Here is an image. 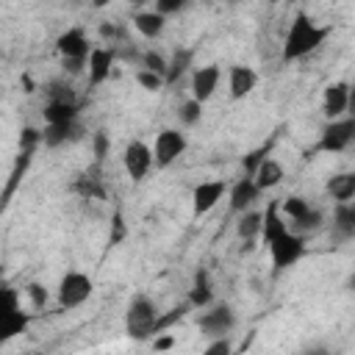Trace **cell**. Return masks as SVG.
Listing matches in <instances>:
<instances>
[{
    "label": "cell",
    "instance_id": "1",
    "mask_svg": "<svg viewBox=\"0 0 355 355\" xmlns=\"http://www.w3.org/2000/svg\"><path fill=\"white\" fill-rule=\"evenodd\" d=\"M261 239L269 244V255H272V269L275 272H283V269L294 266L305 255V239L286 225V216L280 211V202H272L266 208Z\"/></svg>",
    "mask_w": 355,
    "mask_h": 355
},
{
    "label": "cell",
    "instance_id": "2",
    "mask_svg": "<svg viewBox=\"0 0 355 355\" xmlns=\"http://www.w3.org/2000/svg\"><path fill=\"white\" fill-rule=\"evenodd\" d=\"M327 33H330V28L316 25L305 11H300L288 25V33L283 42V61H297V58H305L308 53L319 50V44H324Z\"/></svg>",
    "mask_w": 355,
    "mask_h": 355
},
{
    "label": "cell",
    "instance_id": "3",
    "mask_svg": "<svg viewBox=\"0 0 355 355\" xmlns=\"http://www.w3.org/2000/svg\"><path fill=\"white\" fill-rule=\"evenodd\" d=\"M155 322H158V311H155L153 300L133 297L125 311V333L136 341H147L150 336H155Z\"/></svg>",
    "mask_w": 355,
    "mask_h": 355
},
{
    "label": "cell",
    "instance_id": "4",
    "mask_svg": "<svg viewBox=\"0 0 355 355\" xmlns=\"http://www.w3.org/2000/svg\"><path fill=\"white\" fill-rule=\"evenodd\" d=\"M352 141H355V119L352 116H338V119H330L322 128L319 141H316L313 150H319V153H344Z\"/></svg>",
    "mask_w": 355,
    "mask_h": 355
},
{
    "label": "cell",
    "instance_id": "5",
    "mask_svg": "<svg viewBox=\"0 0 355 355\" xmlns=\"http://www.w3.org/2000/svg\"><path fill=\"white\" fill-rule=\"evenodd\" d=\"M92 291H94V283H92V277L89 275H83V272H67L61 280H58V305L61 308H78V305H83L89 297H92Z\"/></svg>",
    "mask_w": 355,
    "mask_h": 355
},
{
    "label": "cell",
    "instance_id": "6",
    "mask_svg": "<svg viewBox=\"0 0 355 355\" xmlns=\"http://www.w3.org/2000/svg\"><path fill=\"white\" fill-rule=\"evenodd\" d=\"M186 153V136L175 128H164L158 136H155V144H153V155H155V166L166 169L169 164H175L180 155Z\"/></svg>",
    "mask_w": 355,
    "mask_h": 355
},
{
    "label": "cell",
    "instance_id": "7",
    "mask_svg": "<svg viewBox=\"0 0 355 355\" xmlns=\"http://www.w3.org/2000/svg\"><path fill=\"white\" fill-rule=\"evenodd\" d=\"M122 164H125V172L130 180H144V175L150 172V166L155 164V155H153V147H147L144 141H130L122 153Z\"/></svg>",
    "mask_w": 355,
    "mask_h": 355
},
{
    "label": "cell",
    "instance_id": "8",
    "mask_svg": "<svg viewBox=\"0 0 355 355\" xmlns=\"http://www.w3.org/2000/svg\"><path fill=\"white\" fill-rule=\"evenodd\" d=\"M227 189L230 186L225 180H202V183H197L194 191H191V211H194V216L208 214L227 194Z\"/></svg>",
    "mask_w": 355,
    "mask_h": 355
},
{
    "label": "cell",
    "instance_id": "9",
    "mask_svg": "<svg viewBox=\"0 0 355 355\" xmlns=\"http://www.w3.org/2000/svg\"><path fill=\"white\" fill-rule=\"evenodd\" d=\"M233 324H236V313H233V308L230 305H214L211 311H205L202 316H200V330L205 333V336H227L230 330H233Z\"/></svg>",
    "mask_w": 355,
    "mask_h": 355
},
{
    "label": "cell",
    "instance_id": "10",
    "mask_svg": "<svg viewBox=\"0 0 355 355\" xmlns=\"http://www.w3.org/2000/svg\"><path fill=\"white\" fill-rule=\"evenodd\" d=\"M219 67L216 64H208V67H197L194 75H191V97L200 100V103H208L219 86Z\"/></svg>",
    "mask_w": 355,
    "mask_h": 355
},
{
    "label": "cell",
    "instance_id": "11",
    "mask_svg": "<svg viewBox=\"0 0 355 355\" xmlns=\"http://www.w3.org/2000/svg\"><path fill=\"white\" fill-rule=\"evenodd\" d=\"M227 194H230V211H233V214H244V211L258 200L261 189H258V183H255L252 175H244V178H239V180L227 189Z\"/></svg>",
    "mask_w": 355,
    "mask_h": 355
},
{
    "label": "cell",
    "instance_id": "12",
    "mask_svg": "<svg viewBox=\"0 0 355 355\" xmlns=\"http://www.w3.org/2000/svg\"><path fill=\"white\" fill-rule=\"evenodd\" d=\"M347 105H349V83L344 80H336L324 89V97H322V111L327 119H338L347 114Z\"/></svg>",
    "mask_w": 355,
    "mask_h": 355
},
{
    "label": "cell",
    "instance_id": "13",
    "mask_svg": "<svg viewBox=\"0 0 355 355\" xmlns=\"http://www.w3.org/2000/svg\"><path fill=\"white\" fill-rule=\"evenodd\" d=\"M55 47H58L61 58H89V53H92L83 28H69V31H64V33L58 36Z\"/></svg>",
    "mask_w": 355,
    "mask_h": 355
},
{
    "label": "cell",
    "instance_id": "14",
    "mask_svg": "<svg viewBox=\"0 0 355 355\" xmlns=\"http://www.w3.org/2000/svg\"><path fill=\"white\" fill-rule=\"evenodd\" d=\"M111 67H114V50L111 47H92L89 53V83L100 86L111 78Z\"/></svg>",
    "mask_w": 355,
    "mask_h": 355
},
{
    "label": "cell",
    "instance_id": "15",
    "mask_svg": "<svg viewBox=\"0 0 355 355\" xmlns=\"http://www.w3.org/2000/svg\"><path fill=\"white\" fill-rule=\"evenodd\" d=\"M227 86H230V97L233 100H241V97H247L258 86V72L252 67L233 64L230 72H227Z\"/></svg>",
    "mask_w": 355,
    "mask_h": 355
},
{
    "label": "cell",
    "instance_id": "16",
    "mask_svg": "<svg viewBox=\"0 0 355 355\" xmlns=\"http://www.w3.org/2000/svg\"><path fill=\"white\" fill-rule=\"evenodd\" d=\"M100 172V164H94L89 172H83L75 183H72V191L80 194L83 200H105V189H103V178H97Z\"/></svg>",
    "mask_w": 355,
    "mask_h": 355
},
{
    "label": "cell",
    "instance_id": "17",
    "mask_svg": "<svg viewBox=\"0 0 355 355\" xmlns=\"http://www.w3.org/2000/svg\"><path fill=\"white\" fill-rule=\"evenodd\" d=\"M164 25H166V17L161 11H139L133 14V28L144 36V39H158L164 33Z\"/></svg>",
    "mask_w": 355,
    "mask_h": 355
},
{
    "label": "cell",
    "instance_id": "18",
    "mask_svg": "<svg viewBox=\"0 0 355 355\" xmlns=\"http://www.w3.org/2000/svg\"><path fill=\"white\" fill-rule=\"evenodd\" d=\"M333 230H336L341 239H352V236H355V202H352V200L336 202V211H333Z\"/></svg>",
    "mask_w": 355,
    "mask_h": 355
},
{
    "label": "cell",
    "instance_id": "19",
    "mask_svg": "<svg viewBox=\"0 0 355 355\" xmlns=\"http://www.w3.org/2000/svg\"><path fill=\"white\" fill-rule=\"evenodd\" d=\"M28 322H31V319H28V313H25L22 308L3 311V313H0V341H8V338H14V336L25 333Z\"/></svg>",
    "mask_w": 355,
    "mask_h": 355
},
{
    "label": "cell",
    "instance_id": "20",
    "mask_svg": "<svg viewBox=\"0 0 355 355\" xmlns=\"http://www.w3.org/2000/svg\"><path fill=\"white\" fill-rule=\"evenodd\" d=\"M327 194L336 200V202H347V200H355V172H338L327 180Z\"/></svg>",
    "mask_w": 355,
    "mask_h": 355
},
{
    "label": "cell",
    "instance_id": "21",
    "mask_svg": "<svg viewBox=\"0 0 355 355\" xmlns=\"http://www.w3.org/2000/svg\"><path fill=\"white\" fill-rule=\"evenodd\" d=\"M31 161H33V153L19 150V155H17L14 166H11V175H8V180H6V189H3V205H8V200L14 197V191H17L19 180L25 178V172H28V166H31Z\"/></svg>",
    "mask_w": 355,
    "mask_h": 355
},
{
    "label": "cell",
    "instance_id": "22",
    "mask_svg": "<svg viewBox=\"0 0 355 355\" xmlns=\"http://www.w3.org/2000/svg\"><path fill=\"white\" fill-rule=\"evenodd\" d=\"M189 302H191V308H208L214 302V288H211V280H208L205 269H200L194 275V283L189 288Z\"/></svg>",
    "mask_w": 355,
    "mask_h": 355
},
{
    "label": "cell",
    "instance_id": "23",
    "mask_svg": "<svg viewBox=\"0 0 355 355\" xmlns=\"http://www.w3.org/2000/svg\"><path fill=\"white\" fill-rule=\"evenodd\" d=\"M78 116V105L75 100H50L44 105V122L55 125V122H75Z\"/></svg>",
    "mask_w": 355,
    "mask_h": 355
},
{
    "label": "cell",
    "instance_id": "24",
    "mask_svg": "<svg viewBox=\"0 0 355 355\" xmlns=\"http://www.w3.org/2000/svg\"><path fill=\"white\" fill-rule=\"evenodd\" d=\"M255 183H258V189L261 191H266V189H275L280 180H283V166L275 161V158H266L258 169H255Z\"/></svg>",
    "mask_w": 355,
    "mask_h": 355
},
{
    "label": "cell",
    "instance_id": "25",
    "mask_svg": "<svg viewBox=\"0 0 355 355\" xmlns=\"http://www.w3.org/2000/svg\"><path fill=\"white\" fill-rule=\"evenodd\" d=\"M191 58H194V53H191L189 47H178V50L172 53V58H169V67H166V83H178V80L189 72Z\"/></svg>",
    "mask_w": 355,
    "mask_h": 355
},
{
    "label": "cell",
    "instance_id": "26",
    "mask_svg": "<svg viewBox=\"0 0 355 355\" xmlns=\"http://www.w3.org/2000/svg\"><path fill=\"white\" fill-rule=\"evenodd\" d=\"M75 136H78L75 122H55V125H44V130H42V141H44L47 147H58V144H64L67 139H75Z\"/></svg>",
    "mask_w": 355,
    "mask_h": 355
},
{
    "label": "cell",
    "instance_id": "27",
    "mask_svg": "<svg viewBox=\"0 0 355 355\" xmlns=\"http://www.w3.org/2000/svg\"><path fill=\"white\" fill-rule=\"evenodd\" d=\"M261 230H263V214H258V211H244L236 222V233L244 241H255V236H261Z\"/></svg>",
    "mask_w": 355,
    "mask_h": 355
},
{
    "label": "cell",
    "instance_id": "28",
    "mask_svg": "<svg viewBox=\"0 0 355 355\" xmlns=\"http://www.w3.org/2000/svg\"><path fill=\"white\" fill-rule=\"evenodd\" d=\"M280 211H283V216L291 219V225H294L297 219H302V216L311 211V205H308V200H302L300 194H291V197H283Z\"/></svg>",
    "mask_w": 355,
    "mask_h": 355
},
{
    "label": "cell",
    "instance_id": "29",
    "mask_svg": "<svg viewBox=\"0 0 355 355\" xmlns=\"http://www.w3.org/2000/svg\"><path fill=\"white\" fill-rule=\"evenodd\" d=\"M269 150H272V141L269 144H263V147H258V150H252V153H247L244 155V175H255V169L269 158Z\"/></svg>",
    "mask_w": 355,
    "mask_h": 355
},
{
    "label": "cell",
    "instance_id": "30",
    "mask_svg": "<svg viewBox=\"0 0 355 355\" xmlns=\"http://www.w3.org/2000/svg\"><path fill=\"white\" fill-rule=\"evenodd\" d=\"M136 80H139V86L147 89V92H158V89L166 86V78L158 75V72H150V69H139V72H136Z\"/></svg>",
    "mask_w": 355,
    "mask_h": 355
},
{
    "label": "cell",
    "instance_id": "31",
    "mask_svg": "<svg viewBox=\"0 0 355 355\" xmlns=\"http://www.w3.org/2000/svg\"><path fill=\"white\" fill-rule=\"evenodd\" d=\"M200 116H202V103L200 100H186L183 105H180V119H183V125H197L200 122Z\"/></svg>",
    "mask_w": 355,
    "mask_h": 355
},
{
    "label": "cell",
    "instance_id": "32",
    "mask_svg": "<svg viewBox=\"0 0 355 355\" xmlns=\"http://www.w3.org/2000/svg\"><path fill=\"white\" fill-rule=\"evenodd\" d=\"M39 144H44V141H42V130H36V128L25 125V128L19 130V150L36 153V147H39Z\"/></svg>",
    "mask_w": 355,
    "mask_h": 355
},
{
    "label": "cell",
    "instance_id": "33",
    "mask_svg": "<svg viewBox=\"0 0 355 355\" xmlns=\"http://www.w3.org/2000/svg\"><path fill=\"white\" fill-rule=\"evenodd\" d=\"M141 64H144V69H150V72H158V75H164V78H166V67H169V61H166L161 53H155V50H147V53L141 55Z\"/></svg>",
    "mask_w": 355,
    "mask_h": 355
},
{
    "label": "cell",
    "instance_id": "34",
    "mask_svg": "<svg viewBox=\"0 0 355 355\" xmlns=\"http://www.w3.org/2000/svg\"><path fill=\"white\" fill-rule=\"evenodd\" d=\"M25 294L31 297V305H33V308H44L47 300H50V294H47V288H44L42 283H28V286H25Z\"/></svg>",
    "mask_w": 355,
    "mask_h": 355
},
{
    "label": "cell",
    "instance_id": "35",
    "mask_svg": "<svg viewBox=\"0 0 355 355\" xmlns=\"http://www.w3.org/2000/svg\"><path fill=\"white\" fill-rule=\"evenodd\" d=\"M92 147H94V164H103L105 155H108V136H105V130H97L92 136Z\"/></svg>",
    "mask_w": 355,
    "mask_h": 355
},
{
    "label": "cell",
    "instance_id": "36",
    "mask_svg": "<svg viewBox=\"0 0 355 355\" xmlns=\"http://www.w3.org/2000/svg\"><path fill=\"white\" fill-rule=\"evenodd\" d=\"M319 225H322V214H319L316 208H311L302 219H297V222H294V227H297V230H316Z\"/></svg>",
    "mask_w": 355,
    "mask_h": 355
},
{
    "label": "cell",
    "instance_id": "37",
    "mask_svg": "<svg viewBox=\"0 0 355 355\" xmlns=\"http://www.w3.org/2000/svg\"><path fill=\"white\" fill-rule=\"evenodd\" d=\"M175 347V336L172 333H155V338H153V349L155 352H166V349H172Z\"/></svg>",
    "mask_w": 355,
    "mask_h": 355
},
{
    "label": "cell",
    "instance_id": "38",
    "mask_svg": "<svg viewBox=\"0 0 355 355\" xmlns=\"http://www.w3.org/2000/svg\"><path fill=\"white\" fill-rule=\"evenodd\" d=\"M230 349H233V347H230V341H227L225 336H216V341L205 347V355H227Z\"/></svg>",
    "mask_w": 355,
    "mask_h": 355
},
{
    "label": "cell",
    "instance_id": "39",
    "mask_svg": "<svg viewBox=\"0 0 355 355\" xmlns=\"http://www.w3.org/2000/svg\"><path fill=\"white\" fill-rule=\"evenodd\" d=\"M183 6H186V0H155V11H161L164 17L166 14H178Z\"/></svg>",
    "mask_w": 355,
    "mask_h": 355
},
{
    "label": "cell",
    "instance_id": "40",
    "mask_svg": "<svg viewBox=\"0 0 355 355\" xmlns=\"http://www.w3.org/2000/svg\"><path fill=\"white\" fill-rule=\"evenodd\" d=\"M47 92H50V100H75L72 89H69V86H64V83H53Z\"/></svg>",
    "mask_w": 355,
    "mask_h": 355
},
{
    "label": "cell",
    "instance_id": "41",
    "mask_svg": "<svg viewBox=\"0 0 355 355\" xmlns=\"http://www.w3.org/2000/svg\"><path fill=\"white\" fill-rule=\"evenodd\" d=\"M125 239V222H122V214L116 211L114 214V233H111V244H119Z\"/></svg>",
    "mask_w": 355,
    "mask_h": 355
},
{
    "label": "cell",
    "instance_id": "42",
    "mask_svg": "<svg viewBox=\"0 0 355 355\" xmlns=\"http://www.w3.org/2000/svg\"><path fill=\"white\" fill-rule=\"evenodd\" d=\"M116 33H119L116 25H111V22H103V25H100V36H103V39H114Z\"/></svg>",
    "mask_w": 355,
    "mask_h": 355
},
{
    "label": "cell",
    "instance_id": "43",
    "mask_svg": "<svg viewBox=\"0 0 355 355\" xmlns=\"http://www.w3.org/2000/svg\"><path fill=\"white\" fill-rule=\"evenodd\" d=\"M347 114L355 119V83H349V105H347Z\"/></svg>",
    "mask_w": 355,
    "mask_h": 355
},
{
    "label": "cell",
    "instance_id": "44",
    "mask_svg": "<svg viewBox=\"0 0 355 355\" xmlns=\"http://www.w3.org/2000/svg\"><path fill=\"white\" fill-rule=\"evenodd\" d=\"M22 86H25V92H33V80L28 75H22Z\"/></svg>",
    "mask_w": 355,
    "mask_h": 355
},
{
    "label": "cell",
    "instance_id": "45",
    "mask_svg": "<svg viewBox=\"0 0 355 355\" xmlns=\"http://www.w3.org/2000/svg\"><path fill=\"white\" fill-rule=\"evenodd\" d=\"M347 288H349V291H355V272L349 275V280H347Z\"/></svg>",
    "mask_w": 355,
    "mask_h": 355
},
{
    "label": "cell",
    "instance_id": "46",
    "mask_svg": "<svg viewBox=\"0 0 355 355\" xmlns=\"http://www.w3.org/2000/svg\"><path fill=\"white\" fill-rule=\"evenodd\" d=\"M92 3H94V8H105L111 0H92Z\"/></svg>",
    "mask_w": 355,
    "mask_h": 355
},
{
    "label": "cell",
    "instance_id": "47",
    "mask_svg": "<svg viewBox=\"0 0 355 355\" xmlns=\"http://www.w3.org/2000/svg\"><path fill=\"white\" fill-rule=\"evenodd\" d=\"M133 6H144V3H150V0H130Z\"/></svg>",
    "mask_w": 355,
    "mask_h": 355
}]
</instances>
